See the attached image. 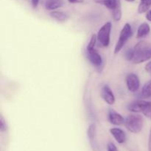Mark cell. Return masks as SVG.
Listing matches in <instances>:
<instances>
[{
	"mask_svg": "<svg viewBox=\"0 0 151 151\" xmlns=\"http://www.w3.org/2000/svg\"><path fill=\"white\" fill-rule=\"evenodd\" d=\"M96 3L102 4L111 11L113 19L119 22L122 19V7L120 0H94Z\"/></svg>",
	"mask_w": 151,
	"mask_h": 151,
	"instance_id": "cell-1",
	"label": "cell"
},
{
	"mask_svg": "<svg viewBox=\"0 0 151 151\" xmlns=\"http://www.w3.org/2000/svg\"><path fill=\"white\" fill-rule=\"evenodd\" d=\"M143 124L144 120L142 116L138 114H131L125 119L124 125L130 132L138 134L142 130Z\"/></svg>",
	"mask_w": 151,
	"mask_h": 151,
	"instance_id": "cell-2",
	"label": "cell"
},
{
	"mask_svg": "<svg viewBox=\"0 0 151 151\" xmlns=\"http://www.w3.org/2000/svg\"><path fill=\"white\" fill-rule=\"evenodd\" d=\"M128 109L134 113L142 112L147 117H151V102L143 100H137L128 106Z\"/></svg>",
	"mask_w": 151,
	"mask_h": 151,
	"instance_id": "cell-3",
	"label": "cell"
},
{
	"mask_svg": "<svg viewBox=\"0 0 151 151\" xmlns=\"http://www.w3.org/2000/svg\"><path fill=\"white\" fill-rule=\"evenodd\" d=\"M132 28L130 24L126 23L124 25L123 28L121 30L120 34H119V38L118 39L117 43H116V46H115L114 49V53L116 54L119 52H120L122 50V49L123 48L124 46L125 45L127 41H128L132 35Z\"/></svg>",
	"mask_w": 151,
	"mask_h": 151,
	"instance_id": "cell-4",
	"label": "cell"
},
{
	"mask_svg": "<svg viewBox=\"0 0 151 151\" xmlns=\"http://www.w3.org/2000/svg\"><path fill=\"white\" fill-rule=\"evenodd\" d=\"M111 27V22H108L105 24H103L102 27L99 29L97 35V40L103 47H109V44H110V35Z\"/></svg>",
	"mask_w": 151,
	"mask_h": 151,
	"instance_id": "cell-5",
	"label": "cell"
},
{
	"mask_svg": "<svg viewBox=\"0 0 151 151\" xmlns=\"http://www.w3.org/2000/svg\"><path fill=\"white\" fill-rule=\"evenodd\" d=\"M126 85L128 89L131 92H136L138 91L140 86L139 78L136 74L131 73L128 74L126 77Z\"/></svg>",
	"mask_w": 151,
	"mask_h": 151,
	"instance_id": "cell-6",
	"label": "cell"
},
{
	"mask_svg": "<svg viewBox=\"0 0 151 151\" xmlns=\"http://www.w3.org/2000/svg\"><path fill=\"white\" fill-rule=\"evenodd\" d=\"M88 139H89L90 145L93 148L94 151H97V127L94 123L91 124L88 126L87 131Z\"/></svg>",
	"mask_w": 151,
	"mask_h": 151,
	"instance_id": "cell-7",
	"label": "cell"
},
{
	"mask_svg": "<svg viewBox=\"0 0 151 151\" xmlns=\"http://www.w3.org/2000/svg\"><path fill=\"white\" fill-rule=\"evenodd\" d=\"M151 58V48L146 49V50H142V51L135 52V56L133 59V63L136 64L143 63L147 61V60Z\"/></svg>",
	"mask_w": 151,
	"mask_h": 151,
	"instance_id": "cell-8",
	"label": "cell"
},
{
	"mask_svg": "<svg viewBox=\"0 0 151 151\" xmlns=\"http://www.w3.org/2000/svg\"><path fill=\"white\" fill-rule=\"evenodd\" d=\"M100 94H101L102 98L103 99V100L106 103H108L110 106H112V105L114 104L115 96L109 86L106 85L102 88Z\"/></svg>",
	"mask_w": 151,
	"mask_h": 151,
	"instance_id": "cell-9",
	"label": "cell"
},
{
	"mask_svg": "<svg viewBox=\"0 0 151 151\" xmlns=\"http://www.w3.org/2000/svg\"><path fill=\"white\" fill-rule=\"evenodd\" d=\"M109 119L111 123L114 125H122L125 123V119L123 116L120 114L111 109L109 111Z\"/></svg>",
	"mask_w": 151,
	"mask_h": 151,
	"instance_id": "cell-10",
	"label": "cell"
},
{
	"mask_svg": "<svg viewBox=\"0 0 151 151\" xmlns=\"http://www.w3.org/2000/svg\"><path fill=\"white\" fill-rule=\"evenodd\" d=\"M110 133L111 135L113 136L114 138L115 139L116 142L119 144H123L126 141V134H125V131H122L120 128H113L110 129Z\"/></svg>",
	"mask_w": 151,
	"mask_h": 151,
	"instance_id": "cell-11",
	"label": "cell"
},
{
	"mask_svg": "<svg viewBox=\"0 0 151 151\" xmlns=\"http://www.w3.org/2000/svg\"><path fill=\"white\" fill-rule=\"evenodd\" d=\"M88 59L91 64L95 66H100L103 63L101 55L95 50L88 51Z\"/></svg>",
	"mask_w": 151,
	"mask_h": 151,
	"instance_id": "cell-12",
	"label": "cell"
},
{
	"mask_svg": "<svg viewBox=\"0 0 151 151\" xmlns=\"http://www.w3.org/2000/svg\"><path fill=\"white\" fill-rule=\"evenodd\" d=\"M150 32V27L147 23H142L138 27L137 32V38H142L147 36Z\"/></svg>",
	"mask_w": 151,
	"mask_h": 151,
	"instance_id": "cell-13",
	"label": "cell"
},
{
	"mask_svg": "<svg viewBox=\"0 0 151 151\" xmlns=\"http://www.w3.org/2000/svg\"><path fill=\"white\" fill-rule=\"evenodd\" d=\"M50 15L52 18L55 19L58 22H66L69 19V16L66 13L59 11V10H52V12H50Z\"/></svg>",
	"mask_w": 151,
	"mask_h": 151,
	"instance_id": "cell-14",
	"label": "cell"
},
{
	"mask_svg": "<svg viewBox=\"0 0 151 151\" xmlns=\"http://www.w3.org/2000/svg\"><path fill=\"white\" fill-rule=\"evenodd\" d=\"M63 4V0H49L46 4V8L49 10H55L61 7Z\"/></svg>",
	"mask_w": 151,
	"mask_h": 151,
	"instance_id": "cell-15",
	"label": "cell"
},
{
	"mask_svg": "<svg viewBox=\"0 0 151 151\" xmlns=\"http://www.w3.org/2000/svg\"><path fill=\"white\" fill-rule=\"evenodd\" d=\"M151 6V0H140V3L138 7V13H147Z\"/></svg>",
	"mask_w": 151,
	"mask_h": 151,
	"instance_id": "cell-16",
	"label": "cell"
},
{
	"mask_svg": "<svg viewBox=\"0 0 151 151\" xmlns=\"http://www.w3.org/2000/svg\"><path fill=\"white\" fill-rule=\"evenodd\" d=\"M142 95L144 98H150L151 97V81L144 85L142 90Z\"/></svg>",
	"mask_w": 151,
	"mask_h": 151,
	"instance_id": "cell-17",
	"label": "cell"
},
{
	"mask_svg": "<svg viewBox=\"0 0 151 151\" xmlns=\"http://www.w3.org/2000/svg\"><path fill=\"white\" fill-rule=\"evenodd\" d=\"M148 48H150V47H149V44H147L146 41H141L136 44L134 50V51H135V52H137L142 51V50H146V49H148Z\"/></svg>",
	"mask_w": 151,
	"mask_h": 151,
	"instance_id": "cell-18",
	"label": "cell"
},
{
	"mask_svg": "<svg viewBox=\"0 0 151 151\" xmlns=\"http://www.w3.org/2000/svg\"><path fill=\"white\" fill-rule=\"evenodd\" d=\"M97 40V35H96L95 34H93V35H91V38H90V41L89 42H88V46H87V52L94 50V47H95Z\"/></svg>",
	"mask_w": 151,
	"mask_h": 151,
	"instance_id": "cell-19",
	"label": "cell"
},
{
	"mask_svg": "<svg viewBox=\"0 0 151 151\" xmlns=\"http://www.w3.org/2000/svg\"><path fill=\"white\" fill-rule=\"evenodd\" d=\"M134 56H135V51H134V49L128 50L125 52V58L127 60H133Z\"/></svg>",
	"mask_w": 151,
	"mask_h": 151,
	"instance_id": "cell-20",
	"label": "cell"
},
{
	"mask_svg": "<svg viewBox=\"0 0 151 151\" xmlns=\"http://www.w3.org/2000/svg\"><path fill=\"white\" fill-rule=\"evenodd\" d=\"M7 123H6V121L4 120L2 115H1V119H0V131L1 132H4V131H7Z\"/></svg>",
	"mask_w": 151,
	"mask_h": 151,
	"instance_id": "cell-21",
	"label": "cell"
},
{
	"mask_svg": "<svg viewBox=\"0 0 151 151\" xmlns=\"http://www.w3.org/2000/svg\"><path fill=\"white\" fill-rule=\"evenodd\" d=\"M107 151H118V149L114 143L109 142L107 145Z\"/></svg>",
	"mask_w": 151,
	"mask_h": 151,
	"instance_id": "cell-22",
	"label": "cell"
},
{
	"mask_svg": "<svg viewBox=\"0 0 151 151\" xmlns=\"http://www.w3.org/2000/svg\"><path fill=\"white\" fill-rule=\"evenodd\" d=\"M145 70L147 73H149L151 76V61L149 62L148 63H147L145 66Z\"/></svg>",
	"mask_w": 151,
	"mask_h": 151,
	"instance_id": "cell-23",
	"label": "cell"
},
{
	"mask_svg": "<svg viewBox=\"0 0 151 151\" xmlns=\"http://www.w3.org/2000/svg\"><path fill=\"white\" fill-rule=\"evenodd\" d=\"M39 3V0H31V4L33 8H36Z\"/></svg>",
	"mask_w": 151,
	"mask_h": 151,
	"instance_id": "cell-24",
	"label": "cell"
},
{
	"mask_svg": "<svg viewBox=\"0 0 151 151\" xmlns=\"http://www.w3.org/2000/svg\"><path fill=\"white\" fill-rule=\"evenodd\" d=\"M69 3H72V4H77V3H83L84 0H68Z\"/></svg>",
	"mask_w": 151,
	"mask_h": 151,
	"instance_id": "cell-25",
	"label": "cell"
},
{
	"mask_svg": "<svg viewBox=\"0 0 151 151\" xmlns=\"http://www.w3.org/2000/svg\"><path fill=\"white\" fill-rule=\"evenodd\" d=\"M146 19L151 22V10H149L146 13Z\"/></svg>",
	"mask_w": 151,
	"mask_h": 151,
	"instance_id": "cell-26",
	"label": "cell"
},
{
	"mask_svg": "<svg viewBox=\"0 0 151 151\" xmlns=\"http://www.w3.org/2000/svg\"><path fill=\"white\" fill-rule=\"evenodd\" d=\"M148 151H151V129L149 136V142H148Z\"/></svg>",
	"mask_w": 151,
	"mask_h": 151,
	"instance_id": "cell-27",
	"label": "cell"
},
{
	"mask_svg": "<svg viewBox=\"0 0 151 151\" xmlns=\"http://www.w3.org/2000/svg\"><path fill=\"white\" fill-rule=\"evenodd\" d=\"M125 1H129V2H132V1H134V0H125Z\"/></svg>",
	"mask_w": 151,
	"mask_h": 151,
	"instance_id": "cell-28",
	"label": "cell"
},
{
	"mask_svg": "<svg viewBox=\"0 0 151 151\" xmlns=\"http://www.w3.org/2000/svg\"><path fill=\"white\" fill-rule=\"evenodd\" d=\"M150 118H151V117H150Z\"/></svg>",
	"mask_w": 151,
	"mask_h": 151,
	"instance_id": "cell-29",
	"label": "cell"
}]
</instances>
